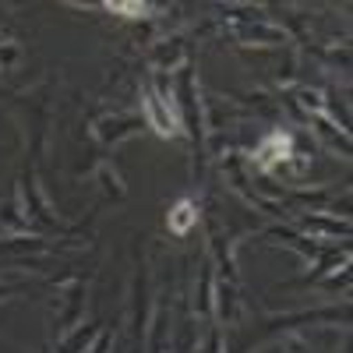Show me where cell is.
Listing matches in <instances>:
<instances>
[{
  "instance_id": "obj_1",
  "label": "cell",
  "mask_w": 353,
  "mask_h": 353,
  "mask_svg": "<svg viewBox=\"0 0 353 353\" xmlns=\"http://www.w3.org/2000/svg\"><path fill=\"white\" fill-rule=\"evenodd\" d=\"M194 216H198L194 205H191V201H181V205L170 212V230H173V233H184V230L194 223Z\"/></svg>"
},
{
  "instance_id": "obj_2",
  "label": "cell",
  "mask_w": 353,
  "mask_h": 353,
  "mask_svg": "<svg viewBox=\"0 0 353 353\" xmlns=\"http://www.w3.org/2000/svg\"><path fill=\"white\" fill-rule=\"evenodd\" d=\"M110 11H124V14H145V11H149V4H113V0H110V4H106Z\"/></svg>"
}]
</instances>
